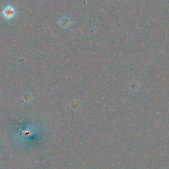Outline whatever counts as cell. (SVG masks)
<instances>
[{
  "label": "cell",
  "instance_id": "cell-1",
  "mask_svg": "<svg viewBox=\"0 0 169 169\" xmlns=\"http://www.w3.org/2000/svg\"><path fill=\"white\" fill-rule=\"evenodd\" d=\"M15 13L16 12L14 8L11 5H8L6 7H5L2 12V15H4V18L8 19V20L12 19L15 16Z\"/></svg>",
  "mask_w": 169,
  "mask_h": 169
}]
</instances>
